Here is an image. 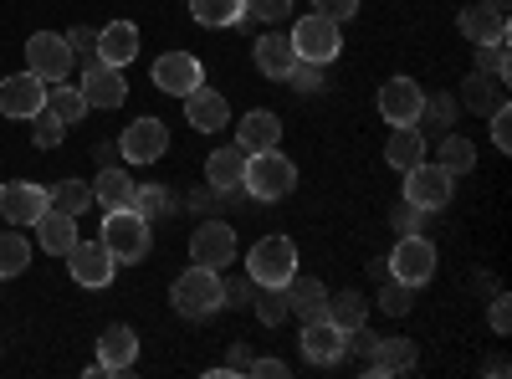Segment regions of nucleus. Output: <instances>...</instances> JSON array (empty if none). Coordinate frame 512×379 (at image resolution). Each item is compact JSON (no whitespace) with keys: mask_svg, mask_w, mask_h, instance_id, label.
Instances as JSON below:
<instances>
[{"mask_svg":"<svg viewBox=\"0 0 512 379\" xmlns=\"http://www.w3.org/2000/svg\"><path fill=\"white\" fill-rule=\"evenodd\" d=\"M185 123L195 134H221L226 123H231V103H226V93H216V88H200L195 93H185Z\"/></svg>","mask_w":512,"mask_h":379,"instance_id":"nucleus-17","label":"nucleus"},{"mask_svg":"<svg viewBox=\"0 0 512 379\" xmlns=\"http://www.w3.org/2000/svg\"><path fill=\"white\" fill-rule=\"evenodd\" d=\"M221 292H226V303H231V308H246V303H251V292H256V282H251V277H231V282H221Z\"/></svg>","mask_w":512,"mask_h":379,"instance_id":"nucleus-49","label":"nucleus"},{"mask_svg":"<svg viewBox=\"0 0 512 379\" xmlns=\"http://www.w3.org/2000/svg\"><path fill=\"white\" fill-rule=\"evenodd\" d=\"M118 159V144H98V164H113Z\"/></svg>","mask_w":512,"mask_h":379,"instance_id":"nucleus-54","label":"nucleus"},{"mask_svg":"<svg viewBox=\"0 0 512 379\" xmlns=\"http://www.w3.org/2000/svg\"><path fill=\"white\" fill-rule=\"evenodd\" d=\"M425 216H431V210H420V205L405 200V205L395 210V231H400V236H425V226H431Z\"/></svg>","mask_w":512,"mask_h":379,"instance_id":"nucleus-45","label":"nucleus"},{"mask_svg":"<svg viewBox=\"0 0 512 379\" xmlns=\"http://www.w3.org/2000/svg\"><path fill=\"white\" fill-rule=\"evenodd\" d=\"M379 308L390 313V318H405V313L415 308V287L400 282V277H384V287H379Z\"/></svg>","mask_w":512,"mask_h":379,"instance_id":"nucleus-40","label":"nucleus"},{"mask_svg":"<svg viewBox=\"0 0 512 379\" xmlns=\"http://www.w3.org/2000/svg\"><path fill=\"white\" fill-rule=\"evenodd\" d=\"M349 354V333L328 323V318H308L303 323V359L308 364H338Z\"/></svg>","mask_w":512,"mask_h":379,"instance_id":"nucleus-18","label":"nucleus"},{"mask_svg":"<svg viewBox=\"0 0 512 379\" xmlns=\"http://www.w3.org/2000/svg\"><path fill=\"white\" fill-rule=\"evenodd\" d=\"M287 292V313H297V318H323V308H328V287L318 282V277H303V272H292V282L282 287Z\"/></svg>","mask_w":512,"mask_h":379,"instance_id":"nucleus-28","label":"nucleus"},{"mask_svg":"<svg viewBox=\"0 0 512 379\" xmlns=\"http://www.w3.org/2000/svg\"><path fill=\"white\" fill-rule=\"evenodd\" d=\"M47 108H52V113L67 123V129L93 113V103L82 98V88H72V82H52V88H47Z\"/></svg>","mask_w":512,"mask_h":379,"instance_id":"nucleus-33","label":"nucleus"},{"mask_svg":"<svg viewBox=\"0 0 512 379\" xmlns=\"http://www.w3.org/2000/svg\"><path fill=\"white\" fill-rule=\"evenodd\" d=\"M246 374H262V379H272V374H277V379H282V374H287V364H282V359H256V364H246Z\"/></svg>","mask_w":512,"mask_h":379,"instance_id":"nucleus-51","label":"nucleus"},{"mask_svg":"<svg viewBox=\"0 0 512 379\" xmlns=\"http://www.w3.org/2000/svg\"><path fill=\"white\" fill-rule=\"evenodd\" d=\"M169 303H175L180 318H210L226 308V292H221V272L210 267H190L175 277V287H169Z\"/></svg>","mask_w":512,"mask_h":379,"instance_id":"nucleus-2","label":"nucleus"},{"mask_svg":"<svg viewBox=\"0 0 512 379\" xmlns=\"http://www.w3.org/2000/svg\"><path fill=\"white\" fill-rule=\"evenodd\" d=\"M487 318H492V333H507V328H512V308H507V298H497Z\"/></svg>","mask_w":512,"mask_h":379,"instance_id":"nucleus-50","label":"nucleus"},{"mask_svg":"<svg viewBox=\"0 0 512 379\" xmlns=\"http://www.w3.org/2000/svg\"><path fill=\"white\" fill-rule=\"evenodd\" d=\"M251 62H256V72H262V77L282 82V77H287V72L297 67V52H292V36H287L282 26L262 31V36H256V47H251Z\"/></svg>","mask_w":512,"mask_h":379,"instance_id":"nucleus-19","label":"nucleus"},{"mask_svg":"<svg viewBox=\"0 0 512 379\" xmlns=\"http://www.w3.org/2000/svg\"><path fill=\"white\" fill-rule=\"evenodd\" d=\"M487 6H497V11H507V0H487Z\"/></svg>","mask_w":512,"mask_h":379,"instance_id":"nucleus-55","label":"nucleus"},{"mask_svg":"<svg viewBox=\"0 0 512 379\" xmlns=\"http://www.w3.org/2000/svg\"><path fill=\"white\" fill-rule=\"evenodd\" d=\"M98 241L113 251V262L123 267V262H144L149 257L154 231H149V221L139 216V210H103V236Z\"/></svg>","mask_w":512,"mask_h":379,"instance_id":"nucleus-3","label":"nucleus"},{"mask_svg":"<svg viewBox=\"0 0 512 379\" xmlns=\"http://www.w3.org/2000/svg\"><path fill=\"white\" fill-rule=\"evenodd\" d=\"M282 82H292V93H303V98H313L318 88H323V67H313V62H297Z\"/></svg>","mask_w":512,"mask_h":379,"instance_id":"nucleus-43","label":"nucleus"},{"mask_svg":"<svg viewBox=\"0 0 512 379\" xmlns=\"http://www.w3.org/2000/svg\"><path fill=\"white\" fill-rule=\"evenodd\" d=\"M82 98L93 108H123L128 103V82H123V67H108V62H82Z\"/></svg>","mask_w":512,"mask_h":379,"instance_id":"nucleus-13","label":"nucleus"},{"mask_svg":"<svg viewBox=\"0 0 512 379\" xmlns=\"http://www.w3.org/2000/svg\"><path fill=\"white\" fill-rule=\"evenodd\" d=\"M277 139H282V123H277V113H267V108H251L246 118H241V129H236V144L251 154V149H277Z\"/></svg>","mask_w":512,"mask_h":379,"instance_id":"nucleus-29","label":"nucleus"},{"mask_svg":"<svg viewBox=\"0 0 512 379\" xmlns=\"http://www.w3.org/2000/svg\"><path fill=\"white\" fill-rule=\"evenodd\" d=\"M246 364H251V359H246V349L236 344V349H231V364H226V369H231V374H246Z\"/></svg>","mask_w":512,"mask_h":379,"instance_id":"nucleus-53","label":"nucleus"},{"mask_svg":"<svg viewBox=\"0 0 512 379\" xmlns=\"http://www.w3.org/2000/svg\"><path fill=\"white\" fill-rule=\"evenodd\" d=\"M297 272V246L287 236H262L246 251V277L256 287H287Z\"/></svg>","mask_w":512,"mask_h":379,"instance_id":"nucleus-5","label":"nucleus"},{"mask_svg":"<svg viewBox=\"0 0 512 379\" xmlns=\"http://www.w3.org/2000/svg\"><path fill=\"white\" fill-rule=\"evenodd\" d=\"M384 272L410 282V287H425L436 277V246H431V236H400V246L384 257Z\"/></svg>","mask_w":512,"mask_h":379,"instance_id":"nucleus-8","label":"nucleus"},{"mask_svg":"<svg viewBox=\"0 0 512 379\" xmlns=\"http://www.w3.org/2000/svg\"><path fill=\"white\" fill-rule=\"evenodd\" d=\"M292 16V0H246V21H267V26H282Z\"/></svg>","mask_w":512,"mask_h":379,"instance_id":"nucleus-42","label":"nucleus"},{"mask_svg":"<svg viewBox=\"0 0 512 379\" xmlns=\"http://www.w3.org/2000/svg\"><path fill=\"white\" fill-rule=\"evenodd\" d=\"M487 118H492V144L507 154V149H512V113H507V103H502L497 113H487Z\"/></svg>","mask_w":512,"mask_h":379,"instance_id":"nucleus-48","label":"nucleus"},{"mask_svg":"<svg viewBox=\"0 0 512 379\" xmlns=\"http://www.w3.org/2000/svg\"><path fill=\"white\" fill-rule=\"evenodd\" d=\"M67 47H72V57H77V62H93V57H98V31H88V26H72Z\"/></svg>","mask_w":512,"mask_h":379,"instance_id":"nucleus-46","label":"nucleus"},{"mask_svg":"<svg viewBox=\"0 0 512 379\" xmlns=\"http://www.w3.org/2000/svg\"><path fill=\"white\" fill-rule=\"evenodd\" d=\"M420 103H425V88L415 77H390L379 88V113H384V123L390 129H400V123H415L420 118Z\"/></svg>","mask_w":512,"mask_h":379,"instance_id":"nucleus-16","label":"nucleus"},{"mask_svg":"<svg viewBox=\"0 0 512 379\" xmlns=\"http://www.w3.org/2000/svg\"><path fill=\"white\" fill-rule=\"evenodd\" d=\"M292 36V52L297 62H313V67H328L338 52H344V26L328 21V16H297V26L287 31Z\"/></svg>","mask_w":512,"mask_h":379,"instance_id":"nucleus-4","label":"nucleus"},{"mask_svg":"<svg viewBox=\"0 0 512 379\" xmlns=\"http://www.w3.org/2000/svg\"><path fill=\"white\" fill-rule=\"evenodd\" d=\"M98 359H103V369L108 374H123V369H134V359H139V333L128 328V323H113L103 339H98Z\"/></svg>","mask_w":512,"mask_h":379,"instance_id":"nucleus-25","label":"nucleus"},{"mask_svg":"<svg viewBox=\"0 0 512 379\" xmlns=\"http://www.w3.org/2000/svg\"><path fill=\"white\" fill-rule=\"evenodd\" d=\"M241 180H246V149H241V144H226V149H216V154L205 159V185H210V190L246 195Z\"/></svg>","mask_w":512,"mask_h":379,"instance_id":"nucleus-20","label":"nucleus"},{"mask_svg":"<svg viewBox=\"0 0 512 379\" xmlns=\"http://www.w3.org/2000/svg\"><path fill=\"white\" fill-rule=\"evenodd\" d=\"M72 47H67V36H57V31H36L31 41H26V72H36L41 82H67L72 77Z\"/></svg>","mask_w":512,"mask_h":379,"instance_id":"nucleus-6","label":"nucleus"},{"mask_svg":"<svg viewBox=\"0 0 512 379\" xmlns=\"http://www.w3.org/2000/svg\"><path fill=\"white\" fill-rule=\"evenodd\" d=\"M436 164H441L446 175H456V180H461V175H472V170H477V144H472V139H461V134L451 129V134L441 139Z\"/></svg>","mask_w":512,"mask_h":379,"instance_id":"nucleus-32","label":"nucleus"},{"mask_svg":"<svg viewBox=\"0 0 512 379\" xmlns=\"http://www.w3.org/2000/svg\"><path fill=\"white\" fill-rule=\"evenodd\" d=\"M323 318L328 323H338V328H359L364 318H369V303L359 298V292H328V308H323Z\"/></svg>","mask_w":512,"mask_h":379,"instance_id":"nucleus-34","label":"nucleus"},{"mask_svg":"<svg viewBox=\"0 0 512 379\" xmlns=\"http://www.w3.org/2000/svg\"><path fill=\"white\" fill-rule=\"evenodd\" d=\"M512 52H507V41H492V47H477V67H487L492 77H502L507 82V72H512V62H507Z\"/></svg>","mask_w":512,"mask_h":379,"instance_id":"nucleus-44","label":"nucleus"},{"mask_svg":"<svg viewBox=\"0 0 512 379\" xmlns=\"http://www.w3.org/2000/svg\"><path fill=\"white\" fill-rule=\"evenodd\" d=\"M251 308H256V323H267V328H282L292 313H287V292L282 287H262V292H251Z\"/></svg>","mask_w":512,"mask_h":379,"instance_id":"nucleus-38","label":"nucleus"},{"mask_svg":"<svg viewBox=\"0 0 512 379\" xmlns=\"http://www.w3.org/2000/svg\"><path fill=\"white\" fill-rule=\"evenodd\" d=\"M47 200L57 210H67V216H82L93 205V185L88 180H57V185H47Z\"/></svg>","mask_w":512,"mask_h":379,"instance_id":"nucleus-37","label":"nucleus"},{"mask_svg":"<svg viewBox=\"0 0 512 379\" xmlns=\"http://www.w3.org/2000/svg\"><path fill=\"white\" fill-rule=\"evenodd\" d=\"M456 26H461V36L472 41V47H492V41H507V11H497V6H466L461 16H456Z\"/></svg>","mask_w":512,"mask_h":379,"instance_id":"nucleus-21","label":"nucleus"},{"mask_svg":"<svg viewBox=\"0 0 512 379\" xmlns=\"http://www.w3.org/2000/svg\"><path fill=\"white\" fill-rule=\"evenodd\" d=\"M425 159V129L420 123H400V129H390V139H384V164L390 170H415V164Z\"/></svg>","mask_w":512,"mask_h":379,"instance_id":"nucleus-23","label":"nucleus"},{"mask_svg":"<svg viewBox=\"0 0 512 379\" xmlns=\"http://www.w3.org/2000/svg\"><path fill=\"white\" fill-rule=\"evenodd\" d=\"M164 149H169V129L159 118H134L118 139V159H128V164H154V159H164Z\"/></svg>","mask_w":512,"mask_h":379,"instance_id":"nucleus-12","label":"nucleus"},{"mask_svg":"<svg viewBox=\"0 0 512 379\" xmlns=\"http://www.w3.org/2000/svg\"><path fill=\"white\" fill-rule=\"evenodd\" d=\"M190 16L210 31H221V26H241L246 21V0H190Z\"/></svg>","mask_w":512,"mask_h":379,"instance_id":"nucleus-31","label":"nucleus"},{"mask_svg":"<svg viewBox=\"0 0 512 379\" xmlns=\"http://www.w3.org/2000/svg\"><path fill=\"white\" fill-rule=\"evenodd\" d=\"M134 190H139V180H128V170H118V164H103L98 180H93V205H103V210H128V205H134Z\"/></svg>","mask_w":512,"mask_h":379,"instance_id":"nucleus-27","label":"nucleus"},{"mask_svg":"<svg viewBox=\"0 0 512 379\" xmlns=\"http://www.w3.org/2000/svg\"><path fill=\"white\" fill-rule=\"evenodd\" d=\"M456 113H461V103L451 98V93H425V103H420V118L415 123H425V129H436V134H451L456 129Z\"/></svg>","mask_w":512,"mask_h":379,"instance_id":"nucleus-35","label":"nucleus"},{"mask_svg":"<svg viewBox=\"0 0 512 379\" xmlns=\"http://www.w3.org/2000/svg\"><path fill=\"white\" fill-rule=\"evenodd\" d=\"M415 359H420L415 339H379V349L369 359V374H410Z\"/></svg>","mask_w":512,"mask_h":379,"instance_id":"nucleus-30","label":"nucleus"},{"mask_svg":"<svg viewBox=\"0 0 512 379\" xmlns=\"http://www.w3.org/2000/svg\"><path fill=\"white\" fill-rule=\"evenodd\" d=\"M134 57H139V26H134V21H108V26L98 31V62L128 67Z\"/></svg>","mask_w":512,"mask_h":379,"instance_id":"nucleus-22","label":"nucleus"},{"mask_svg":"<svg viewBox=\"0 0 512 379\" xmlns=\"http://www.w3.org/2000/svg\"><path fill=\"white\" fill-rule=\"evenodd\" d=\"M128 210H139L144 221H164L169 210H175V195H169L164 185H139V190H134V205H128Z\"/></svg>","mask_w":512,"mask_h":379,"instance_id":"nucleus-39","label":"nucleus"},{"mask_svg":"<svg viewBox=\"0 0 512 379\" xmlns=\"http://www.w3.org/2000/svg\"><path fill=\"white\" fill-rule=\"evenodd\" d=\"M200 82H205V67H200L195 52H164V57H154V88L159 93L185 98V93L200 88Z\"/></svg>","mask_w":512,"mask_h":379,"instance_id":"nucleus-11","label":"nucleus"},{"mask_svg":"<svg viewBox=\"0 0 512 379\" xmlns=\"http://www.w3.org/2000/svg\"><path fill=\"white\" fill-rule=\"evenodd\" d=\"M31 123V139H36V149H57L62 144V134H67V123L52 113V108H41L36 118H26Z\"/></svg>","mask_w":512,"mask_h":379,"instance_id":"nucleus-41","label":"nucleus"},{"mask_svg":"<svg viewBox=\"0 0 512 379\" xmlns=\"http://www.w3.org/2000/svg\"><path fill=\"white\" fill-rule=\"evenodd\" d=\"M41 108H47V82H41L36 72H16V77L0 82V118L26 123V118H36Z\"/></svg>","mask_w":512,"mask_h":379,"instance_id":"nucleus-10","label":"nucleus"},{"mask_svg":"<svg viewBox=\"0 0 512 379\" xmlns=\"http://www.w3.org/2000/svg\"><path fill=\"white\" fill-rule=\"evenodd\" d=\"M67 257H72V262H67V267H72V282H77V287H93V292H98V287H108V282H113V272H118L113 251H108L103 241H77V246L67 251Z\"/></svg>","mask_w":512,"mask_h":379,"instance_id":"nucleus-14","label":"nucleus"},{"mask_svg":"<svg viewBox=\"0 0 512 379\" xmlns=\"http://www.w3.org/2000/svg\"><path fill=\"white\" fill-rule=\"evenodd\" d=\"M190 262L210 267V272L236 267V226L231 221H200L190 236Z\"/></svg>","mask_w":512,"mask_h":379,"instance_id":"nucleus-7","label":"nucleus"},{"mask_svg":"<svg viewBox=\"0 0 512 379\" xmlns=\"http://www.w3.org/2000/svg\"><path fill=\"white\" fill-rule=\"evenodd\" d=\"M461 108H472V113H497L502 103H507V88H502V77H492V72H472V77H466L461 82Z\"/></svg>","mask_w":512,"mask_h":379,"instance_id":"nucleus-26","label":"nucleus"},{"mask_svg":"<svg viewBox=\"0 0 512 379\" xmlns=\"http://www.w3.org/2000/svg\"><path fill=\"white\" fill-rule=\"evenodd\" d=\"M216 200H221V190H210V185H205L200 195H190V205H195V210H210V205H216Z\"/></svg>","mask_w":512,"mask_h":379,"instance_id":"nucleus-52","label":"nucleus"},{"mask_svg":"<svg viewBox=\"0 0 512 379\" xmlns=\"http://www.w3.org/2000/svg\"><path fill=\"white\" fill-rule=\"evenodd\" d=\"M456 190V175H446L436 159H420L415 170H405V200L420 210H446Z\"/></svg>","mask_w":512,"mask_h":379,"instance_id":"nucleus-9","label":"nucleus"},{"mask_svg":"<svg viewBox=\"0 0 512 379\" xmlns=\"http://www.w3.org/2000/svg\"><path fill=\"white\" fill-rule=\"evenodd\" d=\"M47 205H52V200H47V185H31V180L0 185V216H6L11 226H36Z\"/></svg>","mask_w":512,"mask_h":379,"instance_id":"nucleus-15","label":"nucleus"},{"mask_svg":"<svg viewBox=\"0 0 512 379\" xmlns=\"http://www.w3.org/2000/svg\"><path fill=\"white\" fill-rule=\"evenodd\" d=\"M26 267H31V241L21 231H6V236H0V282L21 277Z\"/></svg>","mask_w":512,"mask_h":379,"instance_id":"nucleus-36","label":"nucleus"},{"mask_svg":"<svg viewBox=\"0 0 512 379\" xmlns=\"http://www.w3.org/2000/svg\"><path fill=\"white\" fill-rule=\"evenodd\" d=\"M313 11L344 26V21H354V16H359V0H313Z\"/></svg>","mask_w":512,"mask_h":379,"instance_id":"nucleus-47","label":"nucleus"},{"mask_svg":"<svg viewBox=\"0 0 512 379\" xmlns=\"http://www.w3.org/2000/svg\"><path fill=\"white\" fill-rule=\"evenodd\" d=\"M241 190H246L251 200H287V195L297 190V164H292L287 154H277V149H251V154H246V180H241Z\"/></svg>","mask_w":512,"mask_h":379,"instance_id":"nucleus-1","label":"nucleus"},{"mask_svg":"<svg viewBox=\"0 0 512 379\" xmlns=\"http://www.w3.org/2000/svg\"><path fill=\"white\" fill-rule=\"evenodd\" d=\"M36 241H41V251H52V257H67V251L77 246V216L47 205V210H41V221H36Z\"/></svg>","mask_w":512,"mask_h":379,"instance_id":"nucleus-24","label":"nucleus"}]
</instances>
